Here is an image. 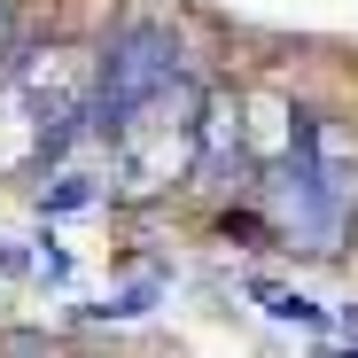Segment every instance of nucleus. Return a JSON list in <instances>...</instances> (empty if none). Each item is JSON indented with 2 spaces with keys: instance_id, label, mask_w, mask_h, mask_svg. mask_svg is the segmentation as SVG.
Segmentation results:
<instances>
[{
  "instance_id": "nucleus-2",
  "label": "nucleus",
  "mask_w": 358,
  "mask_h": 358,
  "mask_svg": "<svg viewBox=\"0 0 358 358\" xmlns=\"http://www.w3.org/2000/svg\"><path fill=\"white\" fill-rule=\"evenodd\" d=\"M164 86H179V39L164 24H133L117 31L109 55H101V78H94V125H125L141 101H156Z\"/></svg>"
},
{
  "instance_id": "nucleus-3",
  "label": "nucleus",
  "mask_w": 358,
  "mask_h": 358,
  "mask_svg": "<svg viewBox=\"0 0 358 358\" xmlns=\"http://www.w3.org/2000/svg\"><path fill=\"white\" fill-rule=\"evenodd\" d=\"M8 47H16V31H8V0H0V63H8Z\"/></svg>"
},
{
  "instance_id": "nucleus-1",
  "label": "nucleus",
  "mask_w": 358,
  "mask_h": 358,
  "mask_svg": "<svg viewBox=\"0 0 358 358\" xmlns=\"http://www.w3.org/2000/svg\"><path fill=\"white\" fill-rule=\"evenodd\" d=\"M94 78H101V63H86L78 47L16 55V63H8V86H0V117H16V125L31 133V148L47 156L78 117H94Z\"/></svg>"
}]
</instances>
